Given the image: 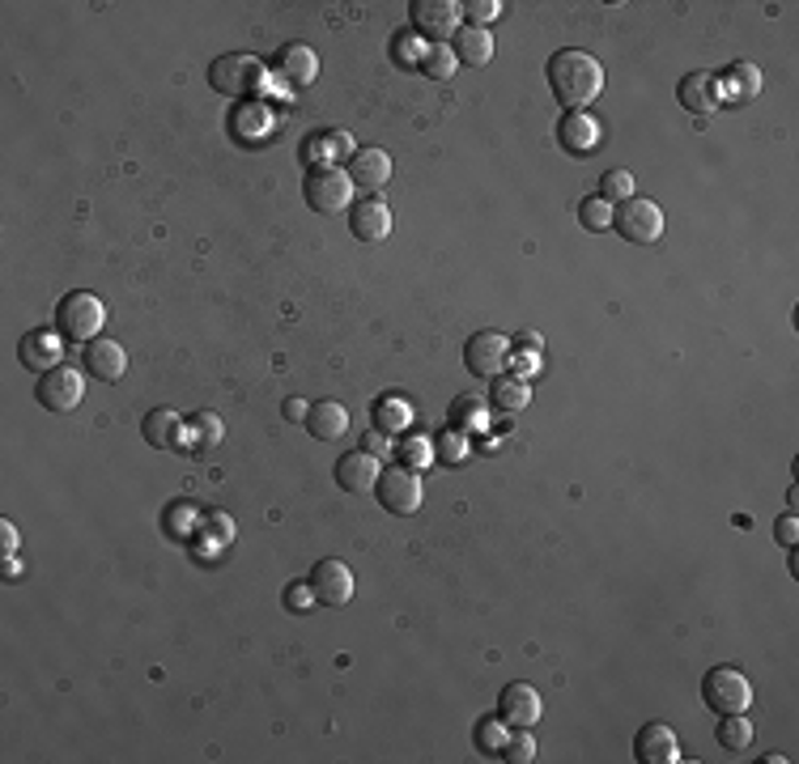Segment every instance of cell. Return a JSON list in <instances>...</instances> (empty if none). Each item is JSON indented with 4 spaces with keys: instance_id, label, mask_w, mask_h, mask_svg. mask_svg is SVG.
I'll use <instances>...</instances> for the list:
<instances>
[{
    "instance_id": "cell-34",
    "label": "cell",
    "mask_w": 799,
    "mask_h": 764,
    "mask_svg": "<svg viewBox=\"0 0 799 764\" xmlns=\"http://www.w3.org/2000/svg\"><path fill=\"white\" fill-rule=\"evenodd\" d=\"M612 217H617V208H612L604 195H587V200L579 204V222H583V229H592V234L612 229Z\"/></svg>"
},
{
    "instance_id": "cell-35",
    "label": "cell",
    "mask_w": 799,
    "mask_h": 764,
    "mask_svg": "<svg viewBox=\"0 0 799 764\" xmlns=\"http://www.w3.org/2000/svg\"><path fill=\"white\" fill-rule=\"evenodd\" d=\"M460 69V60H455V51L446 47V43H430L426 47V60H421V73L434 76V81H446V76H455Z\"/></svg>"
},
{
    "instance_id": "cell-7",
    "label": "cell",
    "mask_w": 799,
    "mask_h": 764,
    "mask_svg": "<svg viewBox=\"0 0 799 764\" xmlns=\"http://www.w3.org/2000/svg\"><path fill=\"white\" fill-rule=\"evenodd\" d=\"M511 357H515V341L502 336V332H477V336H468V344H464V366L477 379H502V370L511 366Z\"/></svg>"
},
{
    "instance_id": "cell-1",
    "label": "cell",
    "mask_w": 799,
    "mask_h": 764,
    "mask_svg": "<svg viewBox=\"0 0 799 764\" xmlns=\"http://www.w3.org/2000/svg\"><path fill=\"white\" fill-rule=\"evenodd\" d=\"M549 85L558 94V103L565 111H583L604 94V64L592 51L579 47H561L549 60Z\"/></svg>"
},
{
    "instance_id": "cell-44",
    "label": "cell",
    "mask_w": 799,
    "mask_h": 764,
    "mask_svg": "<svg viewBox=\"0 0 799 764\" xmlns=\"http://www.w3.org/2000/svg\"><path fill=\"white\" fill-rule=\"evenodd\" d=\"M13 552H17V527L0 518V557H13Z\"/></svg>"
},
{
    "instance_id": "cell-6",
    "label": "cell",
    "mask_w": 799,
    "mask_h": 764,
    "mask_svg": "<svg viewBox=\"0 0 799 764\" xmlns=\"http://www.w3.org/2000/svg\"><path fill=\"white\" fill-rule=\"evenodd\" d=\"M612 226L617 234L625 238V242H634V247H655L659 238H664V208L655 204V200H625L621 208H617V217H612Z\"/></svg>"
},
{
    "instance_id": "cell-20",
    "label": "cell",
    "mask_w": 799,
    "mask_h": 764,
    "mask_svg": "<svg viewBox=\"0 0 799 764\" xmlns=\"http://www.w3.org/2000/svg\"><path fill=\"white\" fill-rule=\"evenodd\" d=\"M273 69H277L289 85H311L315 76H320V56L307 47V43H285L277 56H273Z\"/></svg>"
},
{
    "instance_id": "cell-29",
    "label": "cell",
    "mask_w": 799,
    "mask_h": 764,
    "mask_svg": "<svg viewBox=\"0 0 799 764\" xmlns=\"http://www.w3.org/2000/svg\"><path fill=\"white\" fill-rule=\"evenodd\" d=\"M719 89H727V94L740 98V103H753L761 94V69L753 60H736V64L727 69V76L719 81Z\"/></svg>"
},
{
    "instance_id": "cell-15",
    "label": "cell",
    "mask_w": 799,
    "mask_h": 764,
    "mask_svg": "<svg viewBox=\"0 0 799 764\" xmlns=\"http://www.w3.org/2000/svg\"><path fill=\"white\" fill-rule=\"evenodd\" d=\"M379 476H383V467L370 451H345L336 458V485L345 493H370L379 485Z\"/></svg>"
},
{
    "instance_id": "cell-31",
    "label": "cell",
    "mask_w": 799,
    "mask_h": 764,
    "mask_svg": "<svg viewBox=\"0 0 799 764\" xmlns=\"http://www.w3.org/2000/svg\"><path fill=\"white\" fill-rule=\"evenodd\" d=\"M506 723L502 718H480L477 730H473V743H477L480 756H502L506 752Z\"/></svg>"
},
{
    "instance_id": "cell-4",
    "label": "cell",
    "mask_w": 799,
    "mask_h": 764,
    "mask_svg": "<svg viewBox=\"0 0 799 764\" xmlns=\"http://www.w3.org/2000/svg\"><path fill=\"white\" fill-rule=\"evenodd\" d=\"M702 696L715 714H749L753 705V684L740 667H711L706 680H702Z\"/></svg>"
},
{
    "instance_id": "cell-2",
    "label": "cell",
    "mask_w": 799,
    "mask_h": 764,
    "mask_svg": "<svg viewBox=\"0 0 799 764\" xmlns=\"http://www.w3.org/2000/svg\"><path fill=\"white\" fill-rule=\"evenodd\" d=\"M103 323H107V306H103L98 294H90V289H73V294H64L60 306H56V327H60L64 341H77V344L98 341Z\"/></svg>"
},
{
    "instance_id": "cell-30",
    "label": "cell",
    "mask_w": 799,
    "mask_h": 764,
    "mask_svg": "<svg viewBox=\"0 0 799 764\" xmlns=\"http://www.w3.org/2000/svg\"><path fill=\"white\" fill-rule=\"evenodd\" d=\"M753 743V723L744 714H723L719 723V748L723 752H744Z\"/></svg>"
},
{
    "instance_id": "cell-37",
    "label": "cell",
    "mask_w": 799,
    "mask_h": 764,
    "mask_svg": "<svg viewBox=\"0 0 799 764\" xmlns=\"http://www.w3.org/2000/svg\"><path fill=\"white\" fill-rule=\"evenodd\" d=\"M599 195H604L608 204H612V200H621V204H625V200H634V195H639V183H634V175H630V170H608V175H604V183H599Z\"/></svg>"
},
{
    "instance_id": "cell-25",
    "label": "cell",
    "mask_w": 799,
    "mask_h": 764,
    "mask_svg": "<svg viewBox=\"0 0 799 764\" xmlns=\"http://www.w3.org/2000/svg\"><path fill=\"white\" fill-rule=\"evenodd\" d=\"M302 425L311 429V438L336 442V438L349 433V413H345V404H336V399H320V404H311V413H307Z\"/></svg>"
},
{
    "instance_id": "cell-22",
    "label": "cell",
    "mask_w": 799,
    "mask_h": 764,
    "mask_svg": "<svg viewBox=\"0 0 799 764\" xmlns=\"http://www.w3.org/2000/svg\"><path fill=\"white\" fill-rule=\"evenodd\" d=\"M85 370L98 382H120L128 374V348L116 341H90L85 344Z\"/></svg>"
},
{
    "instance_id": "cell-47",
    "label": "cell",
    "mask_w": 799,
    "mask_h": 764,
    "mask_svg": "<svg viewBox=\"0 0 799 764\" xmlns=\"http://www.w3.org/2000/svg\"><path fill=\"white\" fill-rule=\"evenodd\" d=\"M311 413V404H302V399H285V417L289 420H307Z\"/></svg>"
},
{
    "instance_id": "cell-28",
    "label": "cell",
    "mask_w": 799,
    "mask_h": 764,
    "mask_svg": "<svg viewBox=\"0 0 799 764\" xmlns=\"http://www.w3.org/2000/svg\"><path fill=\"white\" fill-rule=\"evenodd\" d=\"M222 438H226V425H222L217 413H196V417L188 420V446L196 455H213L222 446Z\"/></svg>"
},
{
    "instance_id": "cell-27",
    "label": "cell",
    "mask_w": 799,
    "mask_h": 764,
    "mask_svg": "<svg viewBox=\"0 0 799 764\" xmlns=\"http://www.w3.org/2000/svg\"><path fill=\"white\" fill-rule=\"evenodd\" d=\"M485 425H489V399L477 395V391L455 395V404H451V429L455 433H480Z\"/></svg>"
},
{
    "instance_id": "cell-13",
    "label": "cell",
    "mask_w": 799,
    "mask_h": 764,
    "mask_svg": "<svg viewBox=\"0 0 799 764\" xmlns=\"http://www.w3.org/2000/svg\"><path fill=\"white\" fill-rule=\"evenodd\" d=\"M540 714H545V701H540V692L532 684H506L502 688V696H498V718L506 726H536L540 723Z\"/></svg>"
},
{
    "instance_id": "cell-33",
    "label": "cell",
    "mask_w": 799,
    "mask_h": 764,
    "mask_svg": "<svg viewBox=\"0 0 799 764\" xmlns=\"http://www.w3.org/2000/svg\"><path fill=\"white\" fill-rule=\"evenodd\" d=\"M493 404L502 408V413H523L527 404H532V382L527 379H502L493 386Z\"/></svg>"
},
{
    "instance_id": "cell-12",
    "label": "cell",
    "mask_w": 799,
    "mask_h": 764,
    "mask_svg": "<svg viewBox=\"0 0 799 764\" xmlns=\"http://www.w3.org/2000/svg\"><path fill=\"white\" fill-rule=\"evenodd\" d=\"M413 22L426 38H455L464 26V4L460 0H413Z\"/></svg>"
},
{
    "instance_id": "cell-14",
    "label": "cell",
    "mask_w": 799,
    "mask_h": 764,
    "mask_svg": "<svg viewBox=\"0 0 799 764\" xmlns=\"http://www.w3.org/2000/svg\"><path fill=\"white\" fill-rule=\"evenodd\" d=\"M349 229H354L358 242L379 247V242L392 238V208H387L383 200H358V204L349 208Z\"/></svg>"
},
{
    "instance_id": "cell-11",
    "label": "cell",
    "mask_w": 799,
    "mask_h": 764,
    "mask_svg": "<svg viewBox=\"0 0 799 764\" xmlns=\"http://www.w3.org/2000/svg\"><path fill=\"white\" fill-rule=\"evenodd\" d=\"M277 132V115L269 103H260V98H242L235 115H230V136L247 145V150H255V145H264L269 136Z\"/></svg>"
},
{
    "instance_id": "cell-39",
    "label": "cell",
    "mask_w": 799,
    "mask_h": 764,
    "mask_svg": "<svg viewBox=\"0 0 799 764\" xmlns=\"http://www.w3.org/2000/svg\"><path fill=\"white\" fill-rule=\"evenodd\" d=\"M511 764H532L536 761V739H532V726H515V735L506 739V752H502Z\"/></svg>"
},
{
    "instance_id": "cell-24",
    "label": "cell",
    "mask_w": 799,
    "mask_h": 764,
    "mask_svg": "<svg viewBox=\"0 0 799 764\" xmlns=\"http://www.w3.org/2000/svg\"><path fill=\"white\" fill-rule=\"evenodd\" d=\"M558 141L565 145L570 153H579V157H587V153L599 150V123L596 115L587 111H570L565 119L558 123Z\"/></svg>"
},
{
    "instance_id": "cell-9",
    "label": "cell",
    "mask_w": 799,
    "mask_h": 764,
    "mask_svg": "<svg viewBox=\"0 0 799 764\" xmlns=\"http://www.w3.org/2000/svg\"><path fill=\"white\" fill-rule=\"evenodd\" d=\"M35 395H39V404L47 413H56V417H64V413H73L81 404V395H85V379H81V370L73 366H56V370H47L43 382L35 386Z\"/></svg>"
},
{
    "instance_id": "cell-45",
    "label": "cell",
    "mask_w": 799,
    "mask_h": 764,
    "mask_svg": "<svg viewBox=\"0 0 799 764\" xmlns=\"http://www.w3.org/2000/svg\"><path fill=\"white\" fill-rule=\"evenodd\" d=\"M511 361H515L520 379H532V374L540 370V353H520V357H511Z\"/></svg>"
},
{
    "instance_id": "cell-5",
    "label": "cell",
    "mask_w": 799,
    "mask_h": 764,
    "mask_svg": "<svg viewBox=\"0 0 799 764\" xmlns=\"http://www.w3.org/2000/svg\"><path fill=\"white\" fill-rule=\"evenodd\" d=\"M208 81L217 94H230V98H251L264 81V64L247 51H230V56H217L208 64Z\"/></svg>"
},
{
    "instance_id": "cell-17",
    "label": "cell",
    "mask_w": 799,
    "mask_h": 764,
    "mask_svg": "<svg viewBox=\"0 0 799 764\" xmlns=\"http://www.w3.org/2000/svg\"><path fill=\"white\" fill-rule=\"evenodd\" d=\"M677 98H680V107L689 115H711L715 107H719V98H723V89H719V76L715 73H684L680 76V85H677Z\"/></svg>"
},
{
    "instance_id": "cell-19",
    "label": "cell",
    "mask_w": 799,
    "mask_h": 764,
    "mask_svg": "<svg viewBox=\"0 0 799 764\" xmlns=\"http://www.w3.org/2000/svg\"><path fill=\"white\" fill-rule=\"evenodd\" d=\"M349 179H354V188H366V191L387 188V179H392V153L374 150V145L354 150V157H349Z\"/></svg>"
},
{
    "instance_id": "cell-38",
    "label": "cell",
    "mask_w": 799,
    "mask_h": 764,
    "mask_svg": "<svg viewBox=\"0 0 799 764\" xmlns=\"http://www.w3.org/2000/svg\"><path fill=\"white\" fill-rule=\"evenodd\" d=\"M434 458L446 463V467H460L464 458H468V433H455V429H446L439 442H434Z\"/></svg>"
},
{
    "instance_id": "cell-40",
    "label": "cell",
    "mask_w": 799,
    "mask_h": 764,
    "mask_svg": "<svg viewBox=\"0 0 799 764\" xmlns=\"http://www.w3.org/2000/svg\"><path fill=\"white\" fill-rule=\"evenodd\" d=\"M400 458H404V467H426V463H434V442L430 438H404V446H400Z\"/></svg>"
},
{
    "instance_id": "cell-23",
    "label": "cell",
    "mask_w": 799,
    "mask_h": 764,
    "mask_svg": "<svg viewBox=\"0 0 799 764\" xmlns=\"http://www.w3.org/2000/svg\"><path fill=\"white\" fill-rule=\"evenodd\" d=\"M302 157H307V166H336L341 157H354V136L341 128H320L307 136Z\"/></svg>"
},
{
    "instance_id": "cell-26",
    "label": "cell",
    "mask_w": 799,
    "mask_h": 764,
    "mask_svg": "<svg viewBox=\"0 0 799 764\" xmlns=\"http://www.w3.org/2000/svg\"><path fill=\"white\" fill-rule=\"evenodd\" d=\"M455 60L460 64H468V69H480V64H489L493 60V35L485 31V26H460V35H455Z\"/></svg>"
},
{
    "instance_id": "cell-3",
    "label": "cell",
    "mask_w": 799,
    "mask_h": 764,
    "mask_svg": "<svg viewBox=\"0 0 799 764\" xmlns=\"http://www.w3.org/2000/svg\"><path fill=\"white\" fill-rule=\"evenodd\" d=\"M302 195L315 213H345L354 208V179L341 166H311L302 179Z\"/></svg>"
},
{
    "instance_id": "cell-41",
    "label": "cell",
    "mask_w": 799,
    "mask_h": 764,
    "mask_svg": "<svg viewBox=\"0 0 799 764\" xmlns=\"http://www.w3.org/2000/svg\"><path fill=\"white\" fill-rule=\"evenodd\" d=\"M464 13H468V26H485V22H493L502 13V0H468Z\"/></svg>"
},
{
    "instance_id": "cell-36",
    "label": "cell",
    "mask_w": 799,
    "mask_h": 764,
    "mask_svg": "<svg viewBox=\"0 0 799 764\" xmlns=\"http://www.w3.org/2000/svg\"><path fill=\"white\" fill-rule=\"evenodd\" d=\"M426 47H430V43H421L413 31H404V35L392 38V60H396V64H408V69H421Z\"/></svg>"
},
{
    "instance_id": "cell-46",
    "label": "cell",
    "mask_w": 799,
    "mask_h": 764,
    "mask_svg": "<svg viewBox=\"0 0 799 764\" xmlns=\"http://www.w3.org/2000/svg\"><path fill=\"white\" fill-rule=\"evenodd\" d=\"M796 535H799V523H796V514H787L783 523H778V539L787 544V548H796Z\"/></svg>"
},
{
    "instance_id": "cell-8",
    "label": "cell",
    "mask_w": 799,
    "mask_h": 764,
    "mask_svg": "<svg viewBox=\"0 0 799 764\" xmlns=\"http://www.w3.org/2000/svg\"><path fill=\"white\" fill-rule=\"evenodd\" d=\"M374 493H379V501H383V510H387V514L408 518V514H417V510H421L426 489H421V476H417L413 467H404V463H400V467H387V471L379 476Z\"/></svg>"
},
{
    "instance_id": "cell-18",
    "label": "cell",
    "mask_w": 799,
    "mask_h": 764,
    "mask_svg": "<svg viewBox=\"0 0 799 764\" xmlns=\"http://www.w3.org/2000/svg\"><path fill=\"white\" fill-rule=\"evenodd\" d=\"M141 433H145V442L154 451H183L188 446V420L179 413H170V408H154L145 417V425H141Z\"/></svg>"
},
{
    "instance_id": "cell-32",
    "label": "cell",
    "mask_w": 799,
    "mask_h": 764,
    "mask_svg": "<svg viewBox=\"0 0 799 764\" xmlns=\"http://www.w3.org/2000/svg\"><path fill=\"white\" fill-rule=\"evenodd\" d=\"M408 420H413L408 399H396V395L379 399V408H374V429H383V433H400V429H408Z\"/></svg>"
},
{
    "instance_id": "cell-48",
    "label": "cell",
    "mask_w": 799,
    "mask_h": 764,
    "mask_svg": "<svg viewBox=\"0 0 799 764\" xmlns=\"http://www.w3.org/2000/svg\"><path fill=\"white\" fill-rule=\"evenodd\" d=\"M520 344H523V348H536V353H540V344H545V341H540V332H523Z\"/></svg>"
},
{
    "instance_id": "cell-16",
    "label": "cell",
    "mask_w": 799,
    "mask_h": 764,
    "mask_svg": "<svg viewBox=\"0 0 799 764\" xmlns=\"http://www.w3.org/2000/svg\"><path fill=\"white\" fill-rule=\"evenodd\" d=\"M634 756L642 764H677L680 761V743L677 735H672V726L668 723H646L634 735Z\"/></svg>"
},
{
    "instance_id": "cell-10",
    "label": "cell",
    "mask_w": 799,
    "mask_h": 764,
    "mask_svg": "<svg viewBox=\"0 0 799 764\" xmlns=\"http://www.w3.org/2000/svg\"><path fill=\"white\" fill-rule=\"evenodd\" d=\"M311 595H315V604H327V608H345L349 599H354V570L345 565V561H336V557H323L320 565L311 570Z\"/></svg>"
},
{
    "instance_id": "cell-42",
    "label": "cell",
    "mask_w": 799,
    "mask_h": 764,
    "mask_svg": "<svg viewBox=\"0 0 799 764\" xmlns=\"http://www.w3.org/2000/svg\"><path fill=\"white\" fill-rule=\"evenodd\" d=\"M311 599H315V595H311V582H294V586L285 590V608L289 611H302Z\"/></svg>"
},
{
    "instance_id": "cell-21",
    "label": "cell",
    "mask_w": 799,
    "mask_h": 764,
    "mask_svg": "<svg viewBox=\"0 0 799 764\" xmlns=\"http://www.w3.org/2000/svg\"><path fill=\"white\" fill-rule=\"evenodd\" d=\"M17 357H22V366H26V370L47 374V370L64 366V344H60L56 332H26L22 344H17Z\"/></svg>"
},
{
    "instance_id": "cell-43",
    "label": "cell",
    "mask_w": 799,
    "mask_h": 764,
    "mask_svg": "<svg viewBox=\"0 0 799 764\" xmlns=\"http://www.w3.org/2000/svg\"><path fill=\"white\" fill-rule=\"evenodd\" d=\"M361 451H370L374 458L392 455V442H387V433H383V429H374V433H366V438H361Z\"/></svg>"
}]
</instances>
